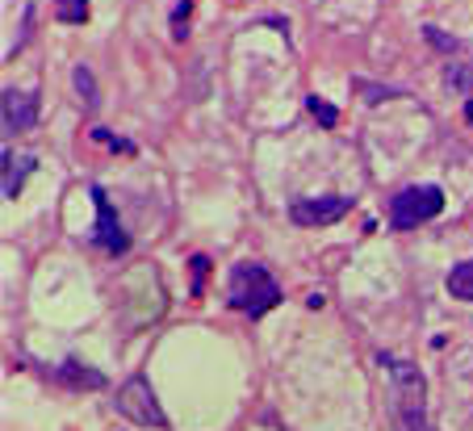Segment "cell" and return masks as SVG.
Instances as JSON below:
<instances>
[{
  "mask_svg": "<svg viewBox=\"0 0 473 431\" xmlns=\"http://www.w3.org/2000/svg\"><path fill=\"white\" fill-rule=\"evenodd\" d=\"M193 298H201V285H205V272H210V260L205 256H193Z\"/></svg>",
  "mask_w": 473,
  "mask_h": 431,
  "instance_id": "18",
  "label": "cell"
},
{
  "mask_svg": "<svg viewBox=\"0 0 473 431\" xmlns=\"http://www.w3.org/2000/svg\"><path fill=\"white\" fill-rule=\"evenodd\" d=\"M390 386H394V415H398V431H428V415H423V373L411 360H390L381 356Z\"/></svg>",
  "mask_w": 473,
  "mask_h": 431,
  "instance_id": "2",
  "label": "cell"
},
{
  "mask_svg": "<svg viewBox=\"0 0 473 431\" xmlns=\"http://www.w3.org/2000/svg\"><path fill=\"white\" fill-rule=\"evenodd\" d=\"M440 210H444V193L436 184H411V189L390 197V226L394 231H411L419 222L440 218Z\"/></svg>",
  "mask_w": 473,
  "mask_h": 431,
  "instance_id": "3",
  "label": "cell"
},
{
  "mask_svg": "<svg viewBox=\"0 0 473 431\" xmlns=\"http://www.w3.org/2000/svg\"><path fill=\"white\" fill-rule=\"evenodd\" d=\"M352 210V197H302L289 205V218L298 226H327V222H340L344 214Z\"/></svg>",
  "mask_w": 473,
  "mask_h": 431,
  "instance_id": "5",
  "label": "cell"
},
{
  "mask_svg": "<svg viewBox=\"0 0 473 431\" xmlns=\"http://www.w3.org/2000/svg\"><path fill=\"white\" fill-rule=\"evenodd\" d=\"M465 117H470V126H473V101H465Z\"/></svg>",
  "mask_w": 473,
  "mask_h": 431,
  "instance_id": "19",
  "label": "cell"
},
{
  "mask_svg": "<svg viewBox=\"0 0 473 431\" xmlns=\"http://www.w3.org/2000/svg\"><path fill=\"white\" fill-rule=\"evenodd\" d=\"M189 8H193V0H180V4L172 8V38H176V42L189 34V29H184V21H189Z\"/></svg>",
  "mask_w": 473,
  "mask_h": 431,
  "instance_id": "16",
  "label": "cell"
},
{
  "mask_svg": "<svg viewBox=\"0 0 473 431\" xmlns=\"http://www.w3.org/2000/svg\"><path fill=\"white\" fill-rule=\"evenodd\" d=\"M113 402H117V415H126L130 423L168 431V419H163L159 398H155V390H151V381H147V377H130V381L117 390V398H113Z\"/></svg>",
  "mask_w": 473,
  "mask_h": 431,
  "instance_id": "4",
  "label": "cell"
},
{
  "mask_svg": "<svg viewBox=\"0 0 473 431\" xmlns=\"http://www.w3.org/2000/svg\"><path fill=\"white\" fill-rule=\"evenodd\" d=\"M423 38H428L436 50H444V54H457V50H461V42H457L453 34H444L440 25H423Z\"/></svg>",
  "mask_w": 473,
  "mask_h": 431,
  "instance_id": "15",
  "label": "cell"
},
{
  "mask_svg": "<svg viewBox=\"0 0 473 431\" xmlns=\"http://www.w3.org/2000/svg\"><path fill=\"white\" fill-rule=\"evenodd\" d=\"M71 84H75V92H80V101H84V109L92 113L96 105H101V96H96V75L84 67V63H75L71 67Z\"/></svg>",
  "mask_w": 473,
  "mask_h": 431,
  "instance_id": "10",
  "label": "cell"
},
{
  "mask_svg": "<svg viewBox=\"0 0 473 431\" xmlns=\"http://www.w3.org/2000/svg\"><path fill=\"white\" fill-rule=\"evenodd\" d=\"M34 172V155H17L13 159V151H4V197H17L21 193V180Z\"/></svg>",
  "mask_w": 473,
  "mask_h": 431,
  "instance_id": "9",
  "label": "cell"
},
{
  "mask_svg": "<svg viewBox=\"0 0 473 431\" xmlns=\"http://www.w3.org/2000/svg\"><path fill=\"white\" fill-rule=\"evenodd\" d=\"M306 109L319 117V126H327V130H335V126H340V109H335L331 101H323L319 92H314V96H306Z\"/></svg>",
  "mask_w": 473,
  "mask_h": 431,
  "instance_id": "12",
  "label": "cell"
},
{
  "mask_svg": "<svg viewBox=\"0 0 473 431\" xmlns=\"http://www.w3.org/2000/svg\"><path fill=\"white\" fill-rule=\"evenodd\" d=\"M92 201H96V239H101V247H105L109 256H122V251L130 247V239H126V231H122V222H117L109 197H105L101 189H92Z\"/></svg>",
  "mask_w": 473,
  "mask_h": 431,
  "instance_id": "7",
  "label": "cell"
},
{
  "mask_svg": "<svg viewBox=\"0 0 473 431\" xmlns=\"http://www.w3.org/2000/svg\"><path fill=\"white\" fill-rule=\"evenodd\" d=\"M54 17L67 25H84L88 21V0H54Z\"/></svg>",
  "mask_w": 473,
  "mask_h": 431,
  "instance_id": "13",
  "label": "cell"
},
{
  "mask_svg": "<svg viewBox=\"0 0 473 431\" xmlns=\"http://www.w3.org/2000/svg\"><path fill=\"white\" fill-rule=\"evenodd\" d=\"M352 92H361V101H369V105H377V101H386V96H398V88H386V84H373V80H352Z\"/></svg>",
  "mask_w": 473,
  "mask_h": 431,
  "instance_id": "14",
  "label": "cell"
},
{
  "mask_svg": "<svg viewBox=\"0 0 473 431\" xmlns=\"http://www.w3.org/2000/svg\"><path fill=\"white\" fill-rule=\"evenodd\" d=\"M54 377H59L63 386H71V390H101V386H105V373H96V369H88V365H80V360H63V365L54 369Z\"/></svg>",
  "mask_w": 473,
  "mask_h": 431,
  "instance_id": "8",
  "label": "cell"
},
{
  "mask_svg": "<svg viewBox=\"0 0 473 431\" xmlns=\"http://www.w3.org/2000/svg\"><path fill=\"white\" fill-rule=\"evenodd\" d=\"M226 298H231V306H235V310H243V314L260 319V314H268V310L281 302V285L272 281V272H268L264 264L243 260V264H235V268H231Z\"/></svg>",
  "mask_w": 473,
  "mask_h": 431,
  "instance_id": "1",
  "label": "cell"
},
{
  "mask_svg": "<svg viewBox=\"0 0 473 431\" xmlns=\"http://www.w3.org/2000/svg\"><path fill=\"white\" fill-rule=\"evenodd\" d=\"M444 80H449V88H457V92H470V67L453 63V67L444 71Z\"/></svg>",
  "mask_w": 473,
  "mask_h": 431,
  "instance_id": "17",
  "label": "cell"
},
{
  "mask_svg": "<svg viewBox=\"0 0 473 431\" xmlns=\"http://www.w3.org/2000/svg\"><path fill=\"white\" fill-rule=\"evenodd\" d=\"M0 109H4V134H25V130H34V122H38V96H34V92L4 88Z\"/></svg>",
  "mask_w": 473,
  "mask_h": 431,
  "instance_id": "6",
  "label": "cell"
},
{
  "mask_svg": "<svg viewBox=\"0 0 473 431\" xmlns=\"http://www.w3.org/2000/svg\"><path fill=\"white\" fill-rule=\"evenodd\" d=\"M449 293L461 298V302H473V260L457 264V268L449 272Z\"/></svg>",
  "mask_w": 473,
  "mask_h": 431,
  "instance_id": "11",
  "label": "cell"
}]
</instances>
